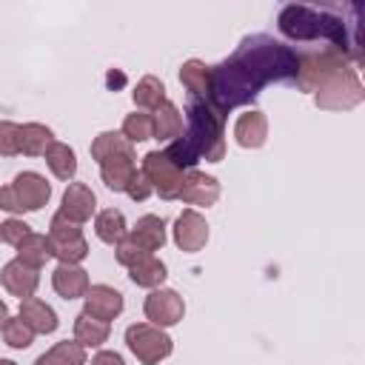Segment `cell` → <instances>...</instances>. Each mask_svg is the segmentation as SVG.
<instances>
[{"instance_id":"22","label":"cell","mask_w":365,"mask_h":365,"mask_svg":"<svg viewBox=\"0 0 365 365\" xmlns=\"http://www.w3.org/2000/svg\"><path fill=\"white\" fill-rule=\"evenodd\" d=\"M140 248H145L148 254L151 251H157V248H163V242H165V225H163V220L160 217H154V214H145V217H140L137 220V225L131 228V234H128Z\"/></svg>"},{"instance_id":"17","label":"cell","mask_w":365,"mask_h":365,"mask_svg":"<svg viewBox=\"0 0 365 365\" xmlns=\"http://www.w3.org/2000/svg\"><path fill=\"white\" fill-rule=\"evenodd\" d=\"M51 285L63 299H77V297H86L88 291V274L80 265L60 262L51 274Z\"/></svg>"},{"instance_id":"15","label":"cell","mask_w":365,"mask_h":365,"mask_svg":"<svg viewBox=\"0 0 365 365\" xmlns=\"http://www.w3.org/2000/svg\"><path fill=\"white\" fill-rule=\"evenodd\" d=\"M120 311H123V294L120 291H114L111 285H88L83 314H88L100 322H111L114 317H120Z\"/></svg>"},{"instance_id":"27","label":"cell","mask_w":365,"mask_h":365,"mask_svg":"<svg viewBox=\"0 0 365 365\" xmlns=\"http://www.w3.org/2000/svg\"><path fill=\"white\" fill-rule=\"evenodd\" d=\"M43 157H46V163L57 180H71L77 174V157L66 143H51Z\"/></svg>"},{"instance_id":"28","label":"cell","mask_w":365,"mask_h":365,"mask_svg":"<svg viewBox=\"0 0 365 365\" xmlns=\"http://www.w3.org/2000/svg\"><path fill=\"white\" fill-rule=\"evenodd\" d=\"M94 231H97V237H100L103 242L117 245V242L128 234V228H125V217H123L117 208H106V211L97 214V220H94Z\"/></svg>"},{"instance_id":"40","label":"cell","mask_w":365,"mask_h":365,"mask_svg":"<svg viewBox=\"0 0 365 365\" xmlns=\"http://www.w3.org/2000/svg\"><path fill=\"white\" fill-rule=\"evenodd\" d=\"M0 365H17V362H11V359H0Z\"/></svg>"},{"instance_id":"12","label":"cell","mask_w":365,"mask_h":365,"mask_svg":"<svg viewBox=\"0 0 365 365\" xmlns=\"http://www.w3.org/2000/svg\"><path fill=\"white\" fill-rule=\"evenodd\" d=\"M174 242H177V248L188 251V254L205 248V242H208L205 217L197 214V211H191V208L182 211V214L177 217V222H174Z\"/></svg>"},{"instance_id":"30","label":"cell","mask_w":365,"mask_h":365,"mask_svg":"<svg viewBox=\"0 0 365 365\" xmlns=\"http://www.w3.org/2000/svg\"><path fill=\"white\" fill-rule=\"evenodd\" d=\"M165 103V86L154 77V74H145L137 86H134V106L140 108H160Z\"/></svg>"},{"instance_id":"23","label":"cell","mask_w":365,"mask_h":365,"mask_svg":"<svg viewBox=\"0 0 365 365\" xmlns=\"http://www.w3.org/2000/svg\"><path fill=\"white\" fill-rule=\"evenodd\" d=\"M51 143H54L51 128L40 125V123H26V125H20V154L40 157V154L48 151Z\"/></svg>"},{"instance_id":"4","label":"cell","mask_w":365,"mask_h":365,"mask_svg":"<svg viewBox=\"0 0 365 365\" xmlns=\"http://www.w3.org/2000/svg\"><path fill=\"white\" fill-rule=\"evenodd\" d=\"M91 157L100 165L103 182L111 191H125L128 180L137 171V163H134V148L123 137V131H103V134H97L94 143H91Z\"/></svg>"},{"instance_id":"3","label":"cell","mask_w":365,"mask_h":365,"mask_svg":"<svg viewBox=\"0 0 365 365\" xmlns=\"http://www.w3.org/2000/svg\"><path fill=\"white\" fill-rule=\"evenodd\" d=\"M279 31L291 40H328L336 51L348 54L351 43L345 34V23L328 11H317L311 6H285L279 11Z\"/></svg>"},{"instance_id":"14","label":"cell","mask_w":365,"mask_h":365,"mask_svg":"<svg viewBox=\"0 0 365 365\" xmlns=\"http://www.w3.org/2000/svg\"><path fill=\"white\" fill-rule=\"evenodd\" d=\"M0 282H3V288H6L9 294L20 297V302H23V299L34 297L37 282H40V271L31 268V265H26V262H20V259H11V262L3 265Z\"/></svg>"},{"instance_id":"35","label":"cell","mask_w":365,"mask_h":365,"mask_svg":"<svg viewBox=\"0 0 365 365\" xmlns=\"http://www.w3.org/2000/svg\"><path fill=\"white\" fill-rule=\"evenodd\" d=\"M26 234H31V231H29V225H26L23 220H14V217H11V220H6V222L0 225V240L9 242V245H17Z\"/></svg>"},{"instance_id":"34","label":"cell","mask_w":365,"mask_h":365,"mask_svg":"<svg viewBox=\"0 0 365 365\" xmlns=\"http://www.w3.org/2000/svg\"><path fill=\"white\" fill-rule=\"evenodd\" d=\"M114 254H117V262H120V265H125V268H131L137 259L148 257V251H145V248H140L131 237H123V240L114 245Z\"/></svg>"},{"instance_id":"33","label":"cell","mask_w":365,"mask_h":365,"mask_svg":"<svg viewBox=\"0 0 365 365\" xmlns=\"http://www.w3.org/2000/svg\"><path fill=\"white\" fill-rule=\"evenodd\" d=\"M0 154L3 157H14L20 154V125L0 120Z\"/></svg>"},{"instance_id":"38","label":"cell","mask_w":365,"mask_h":365,"mask_svg":"<svg viewBox=\"0 0 365 365\" xmlns=\"http://www.w3.org/2000/svg\"><path fill=\"white\" fill-rule=\"evenodd\" d=\"M91 365H125V362H123V356L114 354V351H100V354L91 359Z\"/></svg>"},{"instance_id":"36","label":"cell","mask_w":365,"mask_h":365,"mask_svg":"<svg viewBox=\"0 0 365 365\" xmlns=\"http://www.w3.org/2000/svg\"><path fill=\"white\" fill-rule=\"evenodd\" d=\"M151 191H154V188H151V182L143 177V171H134V177H131V180H128V185H125V194H128L131 200H137V202H140V200H145Z\"/></svg>"},{"instance_id":"9","label":"cell","mask_w":365,"mask_h":365,"mask_svg":"<svg viewBox=\"0 0 365 365\" xmlns=\"http://www.w3.org/2000/svg\"><path fill=\"white\" fill-rule=\"evenodd\" d=\"M143 177L151 182V188L163 197V200H177L180 188H182V177L185 171L174 165V160L165 151H148L143 157Z\"/></svg>"},{"instance_id":"16","label":"cell","mask_w":365,"mask_h":365,"mask_svg":"<svg viewBox=\"0 0 365 365\" xmlns=\"http://www.w3.org/2000/svg\"><path fill=\"white\" fill-rule=\"evenodd\" d=\"M94 205H97V200H94L91 188H88V185H83V182H71V185L66 188V194H63L60 214H63V217H68L71 222H77V225H80V222L91 220Z\"/></svg>"},{"instance_id":"37","label":"cell","mask_w":365,"mask_h":365,"mask_svg":"<svg viewBox=\"0 0 365 365\" xmlns=\"http://www.w3.org/2000/svg\"><path fill=\"white\" fill-rule=\"evenodd\" d=\"M0 208H3V211H11V214L23 211V208H20V202H17V194H14V188H11V185H3V188H0Z\"/></svg>"},{"instance_id":"20","label":"cell","mask_w":365,"mask_h":365,"mask_svg":"<svg viewBox=\"0 0 365 365\" xmlns=\"http://www.w3.org/2000/svg\"><path fill=\"white\" fill-rule=\"evenodd\" d=\"M182 134V114L174 103H163L160 108H154L151 114V137L157 140H177Z\"/></svg>"},{"instance_id":"21","label":"cell","mask_w":365,"mask_h":365,"mask_svg":"<svg viewBox=\"0 0 365 365\" xmlns=\"http://www.w3.org/2000/svg\"><path fill=\"white\" fill-rule=\"evenodd\" d=\"M14 248H17V259L26 262V265H31V268H37V271L54 257V254H51V242H48V237H46V234H34V231L26 234Z\"/></svg>"},{"instance_id":"13","label":"cell","mask_w":365,"mask_h":365,"mask_svg":"<svg viewBox=\"0 0 365 365\" xmlns=\"http://www.w3.org/2000/svg\"><path fill=\"white\" fill-rule=\"evenodd\" d=\"M177 200L188 202V205H205L208 208V205H214L220 200V182L214 177L191 168L182 177V188H180V197Z\"/></svg>"},{"instance_id":"10","label":"cell","mask_w":365,"mask_h":365,"mask_svg":"<svg viewBox=\"0 0 365 365\" xmlns=\"http://www.w3.org/2000/svg\"><path fill=\"white\" fill-rule=\"evenodd\" d=\"M145 317L151 319V325L157 328H168V325H177L185 314V305H182V297L171 288H154L148 297H145Z\"/></svg>"},{"instance_id":"39","label":"cell","mask_w":365,"mask_h":365,"mask_svg":"<svg viewBox=\"0 0 365 365\" xmlns=\"http://www.w3.org/2000/svg\"><path fill=\"white\" fill-rule=\"evenodd\" d=\"M9 319V308H6V302L0 299V328H3V322Z\"/></svg>"},{"instance_id":"26","label":"cell","mask_w":365,"mask_h":365,"mask_svg":"<svg viewBox=\"0 0 365 365\" xmlns=\"http://www.w3.org/2000/svg\"><path fill=\"white\" fill-rule=\"evenodd\" d=\"M108 339V322H100L88 314H80L74 319V342H80L83 348H97Z\"/></svg>"},{"instance_id":"31","label":"cell","mask_w":365,"mask_h":365,"mask_svg":"<svg viewBox=\"0 0 365 365\" xmlns=\"http://www.w3.org/2000/svg\"><path fill=\"white\" fill-rule=\"evenodd\" d=\"M3 339H6V345H9V348L23 351V348H29V345H31L34 331H31L20 317H9V319L3 322Z\"/></svg>"},{"instance_id":"6","label":"cell","mask_w":365,"mask_h":365,"mask_svg":"<svg viewBox=\"0 0 365 365\" xmlns=\"http://www.w3.org/2000/svg\"><path fill=\"white\" fill-rule=\"evenodd\" d=\"M125 345L131 348V354L143 362V365H157L160 359H165L171 351H174V342L171 336L151 325V322H137V325H128L125 331Z\"/></svg>"},{"instance_id":"24","label":"cell","mask_w":365,"mask_h":365,"mask_svg":"<svg viewBox=\"0 0 365 365\" xmlns=\"http://www.w3.org/2000/svg\"><path fill=\"white\" fill-rule=\"evenodd\" d=\"M128 277H131L134 285L157 288V285H163V279H165V262L157 259L154 254H148V257L137 259V262L128 268Z\"/></svg>"},{"instance_id":"32","label":"cell","mask_w":365,"mask_h":365,"mask_svg":"<svg viewBox=\"0 0 365 365\" xmlns=\"http://www.w3.org/2000/svg\"><path fill=\"white\" fill-rule=\"evenodd\" d=\"M123 137L128 143H143V140H151V114L145 111H134L123 120Z\"/></svg>"},{"instance_id":"25","label":"cell","mask_w":365,"mask_h":365,"mask_svg":"<svg viewBox=\"0 0 365 365\" xmlns=\"http://www.w3.org/2000/svg\"><path fill=\"white\" fill-rule=\"evenodd\" d=\"M180 83L191 91V97H208V86H211V68L202 60H188L180 68Z\"/></svg>"},{"instance_id":"5","label":"cell","mask_w":365,"mask_h":365,"mask_svg":"<svg viewBox=\"0 0 365 365\" xmlns=\"http://www.w3.org/2000/svg\"><path fill=\"white\" fill-rule=\"evenodd\" d=\"M345 68H351L348 57L342 51H336L334 46H325L319 51L297 54V77L294 80L302 91H317L319 86H325L331 77H336Z\"/></svg>"},{"instance_id":"11","label":"cell","mask_w":365,"mask_h":365,"mask_svg":"<svg viewBox=\"0 0 365 365\" xmlns=\"http://www.w3.org/2000/svg\"><path fill=\"white\" fill-rule=\"evenodd\" d=\"M14 194H17V202L23 211H40L48 197H51V185L46 182V177H40L37 171H23L14 177L11 182Z\"/></svg>"},{"instance_id":"2","label":"cell","mask_w":365,"mask_h":365,"mask_svg":"<svg viewBox=\"0 0 365 365\" xmlns=\"http://www.w3.org/2000/svg\"><path fill=\"white\" fill-rule=\"evenodd\" d=\"M228 60L234 66H240L259 88L268 83H277V80L297 77V51H291L288 46H282L265 34H254V37L242 40V46Z\"/></svg>"},{"instance_id":"18","label":"cell","mask_w":365,"mask_h":365,"mask_svg":"<svg viewBox=\"0 0 365 365\" xmlns=\"http://www.w3.org/2000/svg\"><path fill=\"white\" fill-rule=\"evenodd\" d=\"M34 334H51V331H57V314H54V308L51 305H46L43 299H37V297H29V299H23L20 302V314H17Z\"/></svg>"},{"instance_id":"8","label":"cell","mask_w":365,"mask_h":365,"mask_svg":"<svg viewBox=\"0 0 365 365\" xmlns=\"http://www.w3.org/2000/svg\"><path fill=\"white\" fill-rule=\"evenodd\" d=\"M365 97L362 91V83L356 77L354 68H345L339 71L336 77H331L325 86L317 88V106L319 108H328V111H342V108H354L359 106Z\"/></svg>"},{"instance_id":"1","label":"cell","mask_w":365,"mask_h":365,"mask_svg":"<svg viewBox=\"0 0 365 365\" xmlns=\"http://www.w3.org/2000/svg\"><path fill=\"white\" fill-rule=\"evenodd\" d=\"M188 114V128L185 134H180L177 140L168 143V148H163L177 168L191 171L200 160L208 163H220L225 157V131H222V114L211 108L208 100L202 97H191L185 106Z\"/></svg>"},{"instance_id":"29","label":"cell","mask_w":365,"mask_h":365,"mask_svg":"<svg viewBox=\"0 0 365 365\" xmlns=\"http://www.w3.org/2000/svg\"><path fill=\"white\" fill-rule=\"evenodd\" d=\"M34 365H86V348L80 342H57L43 356H37Z\"/></svg>"},{"instance_id":"7","label":"cell","mask_w":365,"mask_h":365,"mask_svg":"<svg viewBox=\"0 0 365 365\" xmlns=\"http://www.w3.org/2000/svg\"><path fill=\"white\" fill-rule=\"evenodd\" d=\"M48 242H51V254H54L60 262H68V265L83 262L86 254H88V242H86L80 225L71 222L68 217H63L60 211L51 217V225H48Z\"/></svg>"},{"instance_id":"19","label":"cell","mask_w":365,"mask_h":365,"mask_svg":"<svg viewBox=\"0 0 365 365\" xmlns=\"http://www.w3.org/2000/svg\"><path fill=\"white\" fill-rule=\"evenodd\" d=\"M234 137L242 148H259L268 137V120L262 111H245L240 114L237 125H234Z\"/></svg>"}]
</instances>
